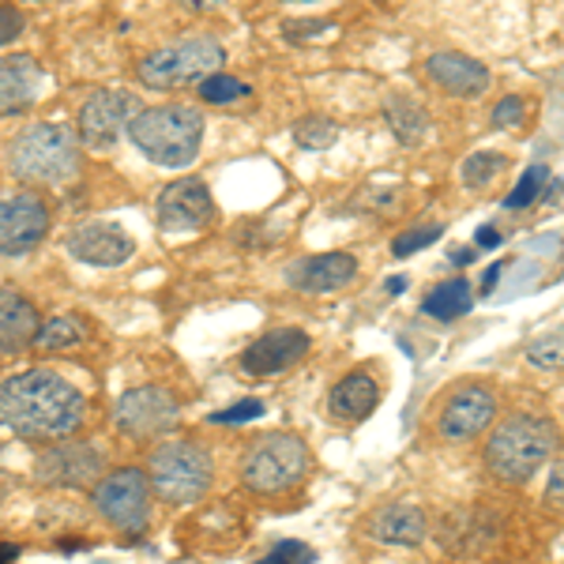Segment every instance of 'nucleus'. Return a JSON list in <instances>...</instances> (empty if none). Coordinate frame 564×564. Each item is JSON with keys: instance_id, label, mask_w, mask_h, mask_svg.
<instances>
[{"instance_id": "473e14b6", "label": "nucleus", "mask_w": 564, "mask_h": 564, "mask_svg": "<svg viewBox=\"0 0 564 564\" xmlns=\"http://www.w3.org/2000/svg\"><path fill=\"white\" fill-rule=\"evenodd\" d=\"M257 564H313V550H308L305 542L286 539V542H279L268 557H260Z\"/></svg>"}, {"instance_id": "6ab92c4d", "label": "nucleus", "mask_w": 564, "mask_h": 564, "mask_svg": "<svg viewBox=\"0 0 564 564\" xmlns=\"http://www.w3.org/2000/svg\"><path fill=\"white\" fill-rule=\"evenodd\" d=\"M425 76L456 98H478L481 90L489 87V68L481 65V61L467 57V53H456V50L433 53V57L425 61Z\"/></svg>"}, {"instance_id": "9b49d317", "label": "nucleus", "mask_w": 564, "mask_h": 564, "mask_svg": "<svg viewBox=\"0 0 564 564\" xmlns=\"http://www.w3.org/2000/svg\"><path fill=\"white\" fill-rule=\"evenodd\" d=\"M50 230V207L39 193H0V257H23Z\"/></svg>"}, {"instance_id": "ddd939ff", "label": "nucleus", "mask_w": 564, "mask_h": 564, "mask_svg": "<svg viewBox=\"0 0 564 564\" xmlns=\"http://www.w3.org/2000/svg\"><path fill=\"white\" fill-rule=\"evenodd\" d=\"M102 452L95 444H79V441H68V444H57V448L42 452V459L34 463V475L45 486H61V489H84V486H95L98 475H102Z\"/></svg>"}, {"instance_id": "f03ea898", "label": "nucleus", "mask_w": 564, "mask_h": 564, "mask_svg": "<svg viewBox=\"0 0 564 564\" xmlns=\"http://www.w3.org/2000/svg\"><path fill=\"white\" fill-rule=\"evenodd\" d=\"M8 170L23 185H68L84 170V151L68 124L42 121L8 143Z\"/></svg>"}, {"instance_id": "9d476101", "label": "nucleus", "mask_w": 564, "mask_h": 564, "mask_svg": "<svg viewBox=\"0 0 564 564\" xmlns=\"http://www.w3.org/2000/svg\"><path fill=\"white\" fill-rule=\"evenodd\" d=\"M140 98L129 95V90H98L90 95L84 109H79V135L90 151H109L121 132L140 117Z\"/></svg>"}, {"instance_id": "ea45409f", "label": "nucleus", "mask_w": 564, "mask_h": 564, "mask_svg": "<svg viewBox=\"0 0 564 564\" xmlns=\"http://www.w3.org/2000/svg\"><path fill=\"white\" fill-rule=\"evenodd\" d=\"M452 260H456V263H470V260H475V249H456V252H452Z\"/></svg>"}, {"instance_id": "4c0bfd02", "label": "nucleus", "mask_w": 564, "mask_h": 564, "mask_svg": "<svg viewBox=\"0 0 564 564\" xmlns=\"http://www.w3.org/2000/svg\"><path fill=\"white\" fill-rule=\"evenodd\" d=\"M505 268H508V263H494V268L486 271V279H481V294H486V297L497 290V282H500V275H505Z\"/></svg>"}, {"instance_id": "f704fd0d", "label": "nucleus", "mask_w": 564, "mask_h": 564, "mask_svg": "<svg viewBox=\"0 0 564 564\" xmlns=\"http://www.w3.org/2000/svg\"><path fill=\"white\" fill-rule=\"evenodd\" d=\"M523 121V98L520 95H508L500 98L497 109H494V124L497 129H512V124Z\"/></svg>"}, {"instance_id": "cd10ccee", "label": "nucleus", "mask_w": 564, "mask_h": 564, "mask_svg": "<svg viewBox=\"0 0 564 564\" xmlns=\"http://www.w3.org/2000/svg\"><path fill=\"white\" fill-rule=\"evenodd\" d=\"M294 140L308 151H327L339 140V124L327 121V117H302V121L294 124Z\"/></svg>"}, {"instance_id": "2eb2a0df", "label": "nucleus", "mask_w": 564, "mask_h": 564, "mask_svg": "<svg viewBox=\"0 0 564 564\" xmlns=\"http://www.w3.org/2000/svg\"><path fill=\"white\" fill-rule=\"evenodd\" d=\"M308 350H313V339L302 327H275V332H263L257 343H249V350L241 354V372L279 377V372L294 369Z\"/></svg>"}, {"instance_id": "bb28decb", "label": "nucleus", "mask_w": 564, "mask_h": 564, "mask_svg": "<svg viewBox=\"0 0 564 564\" xmlns=\"http://www.w3.org/2000/svg\"><path fill=\"white\" fill-rule=\"evenodd\" d=\"M545 185H550V166H539V162H534V166H527L520 185L505 196V207L508 212H523V207H531L534 199L545 193Z\"/></svg>"}, {"instance_id": "e433bc0d", "label": "nucleus", "mask_w": 564, "mask_h": 564, "mask_svg": "<svg viewBox=\"0 0 564 564\" xmlns=\"http://www.w3.org/2000/svg\"><path fill=\"white\" fill-rule=\"evenodd\" d=\"M475 245L478 249H500V230H494V226H481V230L475 234Z\"/></svg>"}, {"instance_id": "a878e982", "label": "nucleus", "mask_w": 564, "mask_h": 564, "mask_svg": "<svg viewBox=\"0 0 564 564\" xmlns=\"http://www.w3.org/2000/svg\"><path fill=\"white\" fill-rule=\"evenodd\" d=\"M505 170H508V159L500 151H475V154H467V159H463L459 177H463V185H467L470 193H478V188H486L489 181H497Z\"/></svg>"}, {"instance_id": "7c9ffc66", "label": "nucleus", "mask_w": 564, "mask_h": 564, "mask_svg": "<svg viewBox=\"0 0 564 564\" xmlns=\"http://www.w3.org/2000/svg\"><path fill=\"white\" fill-rule=\"evenodd\" d=\"M441 238H444V226L441 223L417 226V230L399 234V238L391 241V252H395V260H403V257H414L417 249H425V245H433V241H441Z\"/></svg>"}, {"instance_id": "412c9836", "label": "nucleus", "mask_w": 564, "mask_h": 564, "mask_svg": "<svg viewBox=\"0 0 564 564\" xmlns=\"http://www.w3.org/2000/svg\"><path fill=\"white\" fill-rule=\"evenodd\" d=\"M39 327V308L15 290H0V354L31 347Z\"/></svg>"}, {"instance_id": "f257e3e1", "label": "nucleus", "mask_w": 564, "mask_h": 564, "mask_svg": "<svg viewBox=\"0 0 564 564\" xmlns=\"http://www.w3.org/2000/svg\"><path fill=\"white\" fill-rule=\"evenodd\" d=\"M87 422V403L76 384L53 369H26L0 384V425L23 441L61 444Z\"/></svg>"}, {"instance_id": "20e7f679", "label": "nucleus", "mask_w": 564, "mask_h": 564, "mask_svg": "<svg viewBox=\"0 0 564 564\" xmlns=\"http://www.w3.org/2000/svg\"><path fill=\"white\" fill-rule=\"evenodd\" d=\"M557 448V430L553 422L534 414H512L508 422H500L494 436H489L486 463L505 486H523L534 470Z\"/></svg>"}, {"instance_id": "423d86ee", "label": "nucleus", "mask_w": 564, "mask_h": 564, "mask_svg": "<svg viewBox=\"0 0 564 564\" xmlns=\"http://www.w3.org/2000/svg\"><path fill=\"white\" fill-rule=\"evenodd\" d=\"M308 475V444L294 433H268L241 459V486L260 497L282 494Z\"/></svg>"}, {"instance_id": "aec40b11", "label": "nucleus", "mask_w": 564, "mask_h": 564, "mask_svg": "<svg viewBox=\"0 0 564 564\" xmlns=\"http://www.w3.org/2000/svg\"><path fill=\"white\" fill-rule=\"evenodd\" d=\"M377 403H380V384L369 372H350V377H343L339 384L332 388V395H327V411L347 425L366 422V417L377 411Z\"/></svg>"}, {"instance_id": "0eeeda50", "label": "nucleus", "mask_w": 564, "mask_h": 564, "mask_svg": "<svg viewBox=\"0 0 564 564\" xmlns=\"http://www.w3.org/2000/svg\"><path fill=\"white\" fill-rule=\"evenodd\" d=\"M223 45L207 34H196V39L174 42L166 50L143 57L140 65V84L151 90H174V87H188L199 84V79L215 76L218 65H223Z\"/></svg>"}, {"instance_id": "58836bf2", "label": "nucleus", "mask_w": 564, "mask_h": 564, "mask_svg": "<svg viewBox=\"0 0 564 564\" xmlns=\"http://www.w3.org/2000/svg\"><path fill=\"white\" fill-rule=\"evenodd\" d=\"M406 290V279L399 275V279H388V294H403Z\"/></svg>"}, {"instance_id": "7ed1b4c3", "label": "nucleus", "mask_w": 564, "mask_h": 564, "mask_svg": "<svg viewBox=\"0 0 564 564\" xmlns=\"http://www.w3.org/2000/svg\"><path fill=\"white\" fill-rule=\"evenodd\" d=\"M124 132L151 162L166 170H185L188 162H196L199 143H204V113L185 102L140 109V117Z\"/></svg>"}, {"instance_id": "72a5a7b5", "label": "nucleus", "mask_w": 564, "mask_h": 564, "mask_svg": "<svg viewBox=\"0 0 564 564\" xmlns=\"http://www.w3.org/2000/svg\"><path fill=\"white\" fill-rule=\"evenodd\" d=\"M290 42H305V39H316V34L332 31V20H286L282 23Z\"/></svg>"}, {"instance_id": "2f4dec72", "label": "nucleus", "mask_w": 564, "mask_h": 564, "mask_svg": "<svg viewBox=\"0 0 564 564\" xmlns=\"http://www.w3.org/2000/svg\"><path fill=\"white\" fill-rule=\"evenodd\" d=\"M268 414V406L260 403V399H241V403L226 406V411L212 414V425H249L257 422V417Z\"/></svg>"}, {"instance_id": "4468645a", "label": "nucleus", "mask_w": 564, "mask_h": 564, "mask_svg": "<svg viewBox=\"0 0 564 564\" xmlns=\"http://www.w3.org/2000/svg\"><path fill=\"white\" fill-rule=\"evenodd\" d=\"M494 414H497V395L481 384H470L456 391V395L444 403L441 417H436V430H441L444 441L452 444H467L481 436L494 425Z\"/></svg>"}, {"instance_id": "39448f33", "label": "nucleus", "mask_w": 564, "mask_h": 564, "mask_svg": "<svg viewBox=\"0 0 564 564\" xmlns=\"http://www.w3.org/2000/svg\"><path fill=\"white\" fill-rule=\"evenodd\" d=\"M148 486L159 500L174 508L199 505L212 489V456L193 441H170L151 452L148 463Z\"/></svg>"}, {"instance_id": "dca6fc26", "label": "nucleus", "mask_w": 564, "mask_h": 564, "mask_svg": "<svg viewBox=\"0 0 564 564\" xmlns=\"http://www.w3.org/2000/svg\"><path fill=\"white\" fill-rule=\"evenodd\" d=\"M358 279V260L350 252H321L302 257L286 268V286L297 294H335Z\"/></svg>"}, {"instance_id": "b1692460", "label": "nucleus", "mask_w": 564, "mask_h": 564, "mask_svg": "<svg viewBox=\"0 0 564 564\" xmlns=\"http://www.w3.org/2000/svg\"><path fill=\"white\" fill-rule=\"evenodd\" d=\"M470 305H475V290H470V282L456 275V279H444L436 282V286L425 294V316H433V321H459V316L470 313Z\"/></svg>"}, {"instance_id": "5701e85b", "label": "nucleus", "mask_w": 564, "mask_h": 564, "mask_svg": "<svg viewBox=\"0 0 564 564\" xmlns=\"http://www.w3.org/2000/svg\"><path fill=\"white\" fill-rule=\"evenodd\" d=\"M384 117L391 124V132L399 135V143L406 148H417V143L430 135V113L422 109V102H414L411 95H388L384 98Z\"/></svg>"}, {"instance_id": "393cba45", "label": "nucleus", "mask_w": 564, "mask_h": 564, "mask_svg": "<svg viewBox=\"0 0 564 564\" xmlns=\"http://www.w3.org/2000/svg\"><path fill=\"white\" fill-rule=\"evenodd\" d=\"M87 324L79 321V316H53V321H45L39 327V335H34V343L31 347H39L45 354H53V350H72V347H79V343H87Z\"/></svg>"}, {"instance_id": "1a4fd4ad", "label": "nucleus", "mask_w": 564, "mask_h": 564, "mask_svg": "<svg viewBox=\"0 0 564 564\" xmlns=\"http://www.w3.org/2000/svg\"><path fill=\"white\" fill-rule=\"evenodd\" d=\"M113 425L132 441H159L181 425V403L159 384L129 388L113 406Z\"/></svg>"}, {"instance_id": "c756f323", "label": "nucleus", "mask_w": 564, "mask_h": 564, "mask_svg": "<svg viewBox=\"0 0 564 564\" xmlns=\"http://www.w3.org/2000/svg\"><path fill=\"white\" fill-rule=\"evenodd\" d=\"M527 361H531L534 369H550V372H557V369H561V327H553V332L534 335V339L527 343Z\"/></svg>"}, {"instance_id": "c9c22d12", "label": "nucleus", "mask_w": 564, "mask_h": 564, "mask_svg": "<svg viewBox=\"0 0 564 564\" xmlns=\"http://www.w3.org/2000/svg\"><path fill=\"white\" fill-rule=\"evenodd\" d=\"M23 34V12L20 8H0V45L15 42Z\"/></svg>"}, {"instance_id": "f8f14e48", "label": "nucleus", "mask_w": 564, "mask_h": 564, "mask_svg": "<svg viewBox=\"0 0 564 564\" xmlns=\"http://www.w3.org/2000/svg\"><path fill=\"white\" fill-rule=\"evenodd\" d=\"M154 218L166 234H199L215 218V199L199 177L174 181L159 193Z\"/></svg>"}, {"instance_id": "f3484780", "label": "nucleus", "mask_w": 564, "mask_h": 564, "mask_svg": "<svg viewBox=\"0 0 564 564\" xmlns=\"http://www.w3.org/2000/svg\"><path fill=\"white\" fill-rule=\"evenodd\" d=\"M68 252L90 268H121L135 252V241L113 223H87L68 234Z\"/></svg>"}, {"instance_id": "6e6552de", "label": "nucleus", "mask_w": 564, "mask_h": 564, "mask_svg": "<svg viewBox=\"0 0 564 564\" xmlns=\"http://www.w3.org/2000/svg\"><path fill=\"white\" fill-rule=\"evenodd\" d=\"M95 508L109 527H117V531L129 534V539H140L151 523L148 470L121 467V470H113V475H106L95 486Z\"/></svg>"}, {"instance_id": "4be33fe9", "label": "nucleus", "mask_w": 564, "mask_h": 564, "mask_svg": "<svg viewBox=\"0 0 564 564\" xmlns=\"http://www.w3.org/2000/svg\"><path fill=\"white\" fill-rule=\"evenodd\" d=\"M369 534L384 545H422L425 539V516L414 505H388L372 516Z\"/></svg>"}, {"instance_id": "c85d7f7f", "label": "nucleus", "mask_w": 564, "mask_h": 564, "mask_svg": "<svg viewBox=\"0 0 564 564\" xmlns=\"http://www.w3.org/2000/svg\"><path fill=\"white\" fill-rule=\"evenodd\" d=\"M245 95H249V87H245L241 79L226 76V72H215V76L199 79V98H204L207 106H230Z\"/></svg>"}, {"instance_id": "a211bd4d", "label": "nucleus", "mask_w": 564, "mask_h": 564, "mask_svg": "<svg viewBox=\"0 0 564 564\" xmlns=\"http://www.w3.org/2000/svg\"><path fill=\"white\" fill-rule=\"evenodd\" d=\"M45 90V72L34 57L15 53V57H0V117H20L26 113Z\"/></svg>"}]
</instances>
